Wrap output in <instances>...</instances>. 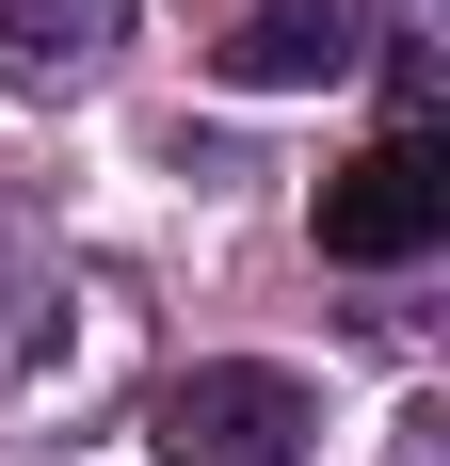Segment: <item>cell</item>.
<instances>
[{
    "instance_id": "3",
    "label": "cell",
    "mask_w": 450,
    "mask_h": 466,
    "mask_svg": "<svg viewBox=\"0 0 450 466\" xmlns=\"http://www.w3.org/2000/svg\"><path fill=\"white\" fill-rule=\"evenodd\" d=\"M129 48V0H0V96H65Z\"/></svg>"
},
{
    "instance_id": "1",
    "label": "cell",
    "mask_w": 450,
    "mask_h": 466,
    "mask_svg": "<svg viewBox=\"0 0 450 466\" xmlns=\"http://www.w3.org/2000/svg\"><path fill=\"white\" fill-rule=\"evenodd\" d=\"M306 434H322V402L273 354H210V370H178L145 402V451L161 466H306Z\"/></svg>"
},
{
    "instance_id": "2",
    "label": "cell",
    "mask_w": 450,
    "mask_h": 466,
    "mask_svg": "<svg viewBox=\"0 0 450 466\" xmlns=\"http://www.w3.org/2000/svg\"><path fill=\"white\" fill-rule=\"evenodd\" d=\"M322 258H354V274H403V258H435V226H450V161H435V129H386V145H354L338 177H322Z\"/></svg>"
},
{
    "instance_id": "4",
    "label": "cell",
    "mask_w": 450,
    "mask_h": 466,
    "mask_svg": "<svg viewBox=\"0 0 450 466\" xmlns=\"http://www.w3.org/2000/svg\"><path fill=\"white\" fill-rule=\"evenodd\" d=\"M338 65H354V0H258V16L225 33V81H241V96L338 81Z\"/></svg>"
}]
</instances>
